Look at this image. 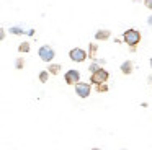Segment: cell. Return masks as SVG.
<instances>
[{
	"mask_svg": "<svg viewBox=\"0 0 152 150\" xmlns=\"http://www.w3.org/2000/svg\"><path fill=\"white\" fill-rule=\"evenodd\" d=\"M95 88H96V91H98V93H106V91H108V85H106V83L95 85Z\"/></svg>",
	"mask_w": 152,
	"mask_h": 150,
	"instance_id": "13",
	"label": "cell"
},
{
	"mask_svg": "<svg viewBox=\"0 0 152 150\" xmlns=\"http://www.w3.org/2000/svg\"><path fill=\"white\" fill-rule=\"evenodd\" d=\"M38 54H39V59L43 62H51L54 59V55H56V52H54V49L51 46H41Z\"/></svg>",
	"mask_w": 152,
	"mask_h": 150,
	"instance_id": "2",
	"label": "cell"
},
{
	"mask_svg": "<svg viewBox=\"0 0 152 150\" xmlns=\"http://www.w3.org/2000/svg\"><path fill=\"white\" fill-rule=\"evenodd\" d=\"M18 51H20L21 54H26V52H30V42H28V41H23L20 46H18Z\"/></svg>",
	"mask_w": 152,
	"mask_h": 150,
	"instance_id": "11",
	"label": "cell"
},
{
	"mask_svg": "<svg viewBox=\"0 0 152 150\" xmlns=\"http://www.w3.org/2000/svg\"><path fill=\"white\" fill-rule=\"evenodd\" d=\"M8 33H12V34H23V29L18 28V26H13V28H8Z\"/></svg>",
	"mask_w": 152,
	"mask_h": 150,
	"instance_id": "14",
	"label": "cell"
},
{
	"mask_svg": "<svg viewBox=\"0 0 152 150\" xmlns=\"http://www.w3.org/2000/svg\"><path fill=\"white\" fill-rule=\"evenodd\" d=\"M69 57H70V60H74V62H83L88 57V52L80 49V47H74L69 51Z\"/></svg>",
	"mask_w": 152,
	"mask_h": 150,
	"instance_id": "3",
	"label": "cell"
},
{
	"mask_svg": "<svg viewBox=\"0 0 152 150\" xmlns=\"http://www.w3.org/2000/svg\"><path fill=\"white\" fill-rule=\"evenodd\" d=\"M64 80H66L67 85H74L75 87L77 83L80 82V72L79 70H67L66 74H64Z\"/></svg>",
	"mask_w": 152,
	"mask_h": 150,
	"instance_id": "5",
	"label": "cell"
},
{
	"mask_svg": "<svg viewBox=\"0 0 152 150\" xmlns=\"http://www.w3.org/2000/svg\"><path fill=\"white\" fill-rule=\"evenodd\" d=\"M123 150H124V149H123Z\"/></svg>",
	"mask_w": 152,
	"mask_h": 150,
	"instance_id": "21",
	"label": "cell"
},
{
	"mask_svg": "<svg viewBox=\"0 0 152 150\" xmlns=\"http://www.w3.org/2000/svg\"><path fill=\"white\" fill-rule=\"evenodd\" d=\"M108 72L105 70V68H100L98 72H95V74H92V77H90V80H92V83L95 85H102V83H106V80H108Z\"/></svg>",
	"mask_w": 152,
	"mask_h": 150,
	"instance_id": "4",
	"label": "cell"
},
{
	"mask_svg": "<svg viewBox=\"0 0 152 150\" xmlns=\"http://www.w3.org/2000/svg\"><path fill=\"white\" fill-rule=\"evenodd\" d=\"M90 91H92V87L85 82H79L75 85V93L79 95L80 98H88L90 96Z\"/></svg>",
	"mask_w": 152,
	"mask_h": 150,
	"instance_id": "6",
	"label": "cell"
},
{
	"mask_svg": "<svg viewBox=\"0 0 152 150\" xmlns=\"http://www.w3.org/2000/svg\"><path fill=\"white\" fill-rule=\"evenodd\" d=\"M147 23H149V25L152 26V15H151V16H149V18H147Z\"/></svg>",
	"mask_w": 152,
	"mask_h": 150,
	"instance_id": "18",
	"label": "cell"
},
{
	"mask_svg": "<svg viewBox=\"0 0 152 150\" xmlns=\"http://www.w3.org/2000/svg\"><path fill=\"white\" fill-rule=\"evenodd\" d=\"M100 68H102V67H100V64H96V62H93V64L88 67V70L92 72V74H95V72H98Z\"/></svg>",
	"mask_w": 152,
	"mask_h": 150,
	"instance_id": "16",
	"label": "cell"
},
{
	"mask_svg": "<svg viewBox=\"0 0 152 150\" xmlns=\"http://www.w3.org/2000/svg\"><path fill=\"white\" fill-rule=\"evenodd\" d=\"M110 36H111V31H110V29H98V31L95 33L96 41H106Z\"/></svg>",
	"mask_w": 152,
	"mask_h": 150,
	"instance_id": "7",
	"label": "cell"
},
{
	"mask_svg": "<svg viewBox=\"0 0 152 150\" xmlns=\"http://www.w3.org/2000/svg\"><path fill=\"white\" fill-rule=\"evenodd\" d=\"M49 72H48V70H43V72H39V82H41V83H46V82H48V78H49Z\"/></svg>",
	"mask_w": 152,
	"mask_h": 150,
	"instance_id": "12",
	"label": "cell"
},
{
	"mask_svg": "<svg viewBox=\"0 0 152 150\" xmlns=\"http://www.w3.org/2000/svg\"><path fill=\"white\" fill-rule=\"evenodd\" d=\"M132 70H134V67H132V62H131V60H124V62L121 64V72H123L124 75H131Z\"/></svg>",
	"mask_w": 152,
	"mask_h": 150,
	"instance_id": "8",
	"label": "cell"
},
{
	"mask_svg": "<svg viewBox=\"0 0 152 150\" xmlns=\"http://www.w3.org/2000/svg\"><path fill=\"white\" fill-rule=\"evenodd\" d=\"M96 51H98L96 44H95V42H90V46H88V57H90V59H95Z\"/></svg>",
	"mask_w": 152,
	"mask_h": 150,
	"instance_id": "9",
	"label": "cell"
},
{
	"mask_svg": "<svg viewBox=\"0 0 152 150\" xmlns=\"http://www.w3.org/2000/svg\"><path fill=\"white\" fill-rule=\"evenodd\" d=\"M48 72H49L51 75H57L61 72V65L59 64H51L49 67H48Z\"/></svg>",
	"mask_w": 152,
	"mask_h": 150,
	"instance_id": "10",
	"label": "cell"
},
{
	"mask_svg": "<svg viewBox=\"0 0 152 150\" xmlns=\"http://www.w3.org/2000/svg\"><path fill=\"white\" fill-rule=\"evenodd\" d=\"M23 65H25V59L23 57H18L17 60H15V68L20 70V68H23Z\"/></svg>",
	"mask_w": 152,
	"mask_h": 150,
	"instance_id": "15",
	"label": "cell"
},
{
	"mask_svg": "<svg viewBox=\"0 0 152 150\" xmlns=\"http://www.w3.org/2000/svg\"><path fill=\"white\" fill-rule=\"evenodd\" d=\"M151 67H152V59H151Z\"/></svg>",
	"mask_w": 152,
	"mask_h": 150,
	"instance_id": "20",
	"label": "cell"
},
{
	"mask_svg": "<svg viewBox=\"0 0 152 150\" xmlns=\"http://www.w3.org/2000/svg\"><path fill=\"white\" fill-rule=\"evenodd\" d=\"M144 5L147 7L149 10H152V0H144Z\"/></svg>",
	"mask_w": 152,
	"mask_h": 150,
	"instance_id": "17",
	"label": "cell"
},
{
	"mask_svg": "<svg viewBox=\"0 0 152 150\" xmlns=\"http://www.w3.org/2000/svg\"><path fill=\"white\" fill-rule=\"evenodd\" d=\"M123 39H124V42L129 46V51L134 52L136 51V46L141 42V33H139L137 29H134V28H129V29H126V31H124Z\"/></svg>",
	"mask_w": 152,
	"mask_h": 150,
	"instance_id": "1",
	"label": "cell"
},
{
	"mask_svg": "<svg viewBox=\"0 0 152 150\" xmlns=\"http://www.w3.org/2000/svg\"><path fill=\"white\" fill-rule=\"evenodd\" d=\"M92 150H100V149H96V147H95V149H92Z\"/></svg>",
	"mask_w": 152,
	"mask_h": 150,
	"instance_id": "19",
	"label": "cell"
}]
</instances>
